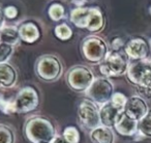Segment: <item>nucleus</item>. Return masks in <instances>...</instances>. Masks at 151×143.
<instances>
[{
    "label": "nucleus",
    "instance_id": "obj_12",
    "mask_svg": "<svg viewBox=\"0 0 151 143\" xmlns=\"http://www.w3.org/2000/svg\"><path fill=\"white\" fill-rule=\"evenodd\" d=\"M138 124L139 121L130 118L125 112L122 111L118 116L114 128L116 132L122 136H134L139 131Z\"/></svg>",
    "mask_w": 151,
    "mask_h": 143
},
{
    "label": "nucleus",
    "instance_id": "obj_30",
    "mask_svg": "<svg viewBox=\"0 0 151 143\" xmlns=\"http://www.w3.org/2000/svg\"><path fill=\"white\" fill-rule=\"evenodd\" d=\"M50 143H68V142H67V141L65 140L62 136H57V135H56V136H55V138L53 139Z\"/></svg>",
    "mask_w": 151,
    "mask_h": 143
},
{
    "label": "nucleus",
    "instance_id": "obj_14",
    "mask_svg": "<svg viewBox=\"0 0 151 143\" xmlns=\"http://www.w3.org/2000/svg\"><path fill=\"white\" fill-rule=\"evenodd\" d=\"M91 12H92V7H76L71 9L69 14V21L76 27L81 28V29H87L91 17Z\"/></svg>",
    "mask_w": 151,
    "mask_h": 143
},
{
    "label": "nucleus",
    "instance_id": "obj_32",
    "mask_svg": "<svg viewBox=\"0 0 151 143\" xmlns=\"http://www.w3.org/2000/svg\"><path fill=\"white\" fill-rule=\"evenodd\" d=\"M71 3L76 5V7H83L86 3V0H71Z\"/></svg>",
    "mask_w": 151,
    "mask_h": 143
},
{
    "label": "nucleus",
    "instance_id": "obj_23",
    "mask_svg": "<svg viewBox=\"0 0 151 143\" xmlns=\"http://www.w3.org/2000/svg\"><path fill=\"white\" fill-rule=\"evenodd\" d=\"M62 137L67 141L68 143H79L80 142V132L76 126H68L63 130Z\"/></svg>",
    "mask_w": 151,
    "mask_h": 143
},
{
    "label": "nucleus",
    "instance_id": "obj_24",
    "mask_svg": "<svg viewBox=\"0 0 151 143\" xmlns=\"http://www.w3.org/2000/svg\"><path fill=\"white\" fill-rule=\"evenodd\" d=\"M139 132L147 137H151V109L148 113L139 121Z\"/></svg>",
    "mask_w": 151,
    "mask_h": 143
},
{
    "label": "nucleus",
    "instance_id": "obj_6",
    "mask_svg": "<svg viewBox=\"0 0 151 143\" xmlns=\"http://www.w3.org/2000/svg\"><path fill=\"white\" fill-rule=\"evenodd\" d=\"M65 80L71 90L76 92H86L95 80V76L90 67L79 64L67 71Z\"/></svg>",
    "mask_w": 151,
    "mask_h": 143
},
{
    "label": "nucleus",
    "instance_id": "obj_19",
    "mask_svg": "<svg viewBox=\"0 0 151 143\" xmlns=\"http://www.w3.org/2000/svg\"><path fill=\"white\" fill-rule=\"evenodd\" d=\"M0 40L1 43L15 47L19 45L21 38L19 34V28L17 26H4L0 29Z\"/></svg>",
    "mask_w": 151,
    "mask_h": 143
},
{
    "label": "nucleus",
    "instance_id": "obj_29",
    "mask_svg": "<svg viewBox=\"0 0 151 143\" xmlns=\"http://www.w3.org/2000/svg\"><path fill=\"white\" fill-rule=\"evenodd\" d=\"M3 14H4L5 19L13 20L17 17L18 9H17V7L14 6V5H9V6H6V7L3 9Z\"/></svg>",
    "mask_w": 151,
    "mask_h": 143
},
{
    "label": "nucleus",
    "instance_id": "obj_2",
    "mask_svg": "<svg viewBox=\"0 0 151 143\" xmlns=\"http://www.w3.org/2000/svg\"><path fill=\"white\" fill-rule=\"evenodd\" d=\"M127 80L146 97L151 95V58H144L129 63Z\"/></svg>",
    "mask_w": 151,
    "mask_h": 143
},
{
    "label": "nucleus",
    "instance_id": "obj_17",
    "mask_svg": "<svg viewBox=\"0 0 151 143\" xmlns=\"http://www.w3.org/2000/svg\"><path fill=\"white\" fill-rule=\"evenodd\" d=\"M90 141L92 143H114V132L112 128L99 126L89 133Z\"/></svg>",
    "mask_w": 151,
    "mask_h": 143
},
{
    "label": "nucleus",
    "instance_id": "obj_33",
    "mask_svg": "<svg viewBox=\"0 0 151 143\" xmlns=\"http://www.w3.org/2000/svg\"><path fill=\"white\" fill-rule=\"evenodd\" d=\"M149 45H150V49H151V40H149Z\"/></svg>",
    "mask_w": 151,
    "mask_h": 143
},
{
    "label": "nucleus",
    "instance_id": "obj_11",
    "mask_svg": "<svg viewBox=\"0 0 151 143\" xmlns=\"http://www.w3.org/2000/svg\"><path fill=\"white\" fill-rule=\"evenodd\" d=\"M123 111L130 118L137 120V121H140L148 113L149 109L147 103L143 98L139 97V95H132L127 100V103H126Z\"/></svg>",
    "mask_w": 151,
    "mask_h": 143
},
{
    "label": "nucleus",
    "instance_id": "obj_31",
    "mask_svg": "<svg viewBox=\"0 0 151 143\" xmlns=\"http://www.w3.org/2000/svg\"><path fill=\"white\" fill-rule=\"evenodd\" d=\"M5 26V17L3 14V9H1L0 7V29H2Z\"/></svg>",
    "mask_w": 151,
    "mask_h": 143
},
{
    "label": "nucleus",
    "instance_id": "obj_8",
    "mask_svg": "<svg viewBox=\"0 0 151 143\" xmlns=\"http://www.w3.org/2000/svg\"><path fill=\"white\" fill-rule=\"evenodd\" d=\"M78 118L86 130L92 131L101 126L99 108L90 99H83L78 106Z\"/></svg>",
    "mask_w": 151,
    "mask_h": 143
},
{
    "label": "nucleus",
    "instance_id": "obj_16",
    "mask_svg": "<svg viewBox=\"0 0 151 143\" xmlns=\"http://www.w3.org/2000/svg\"><path fill=\"white\" fill-rule=\"evenodd\" d=\"M19 34L21 40H24L27 44H32L38 40L40 38V30L36 24L33 22H25L19 26Z\"/></svg>",
    "mask_w": 151,
    "mask_h": 143
},
{
    "label": "nucleus",
    "instance_id": "obj_27",
    "mask_svg": "<svg viewBox=\"0 0 151 143\" xmlns=\"http://www.w3.org/2000/svg\"><path fill=\"white\" fill-rule=\"evenodd\" d=\"M127 98L121 92H114L113 97L111 99V103L113 104L115 107H117L118 109L124 110V107H125L126 103H127Z\"/></svg>",
    "mask_w": 151,
    "mask_h": 143
},
{
    "label": "nucleus",
    "instance_id": "obj_9",
    "mask_svg": "<svg viewBox=\"0 0 151 143\" xmlns=\"http://www.w3.org/2000/svg\"><path fill=\"white\" fill-rule=\"evenodd\" d=\"M15 104L17 113H29L35 110L40 104L36 89L31 86H25L20 89L15 98Z\"/></svg>",
    "mask_w": 151,
    "mask_h": 143
},
{
    "label": "nucleus",
    "instance_id": "obj_7",
    "mask_svg": "<svg viewBox=\"0 0 151 143\" xmlns=\"http://www.w3.org/2000/svg\"><path fill=\"white\" fill-rule=\"evenodd\" d=\"M88 99L94 102L96 105H104L111 101L114 95V85L109 78L99 77L95 78L93 83L86 91Z\"/></svg>",
    "mask_w": 151,
    "mask_h": 143
},
{
    "label": "nucleus",
    "instance_id": "obj_4",
    "mask_svg": "<svg viewBox=\"0 0 151 143\" xmlns=\"http://www.w3.org/2000/svg\"><path fill=\"white\" fill-rule=\"evenodd\" d=\"M129 59L125 53L121 51L110 50L106 58L99 63V72L106 78L111 77H121L126 75L128 66H129Z\"/></svg>",
    "mask_w": 151,
    "mask_h": 143
},
{
    "label": "nucleus",
    "instance_id": "obj_10",
    "mask_svg": "<svg viewBox=\"0 0 151 143\" xmlns=\"http://www.w3.org/2000/svg\"><path fill=\"white\" fill-rule=\"evenodd\" d=\"M148 45L143 38H136L128 40L124 46V53L128 59L132 61L147 58L148 55Z\"/></svg>",
    "mask_w": 151,
    "mask_h": 143
},
{
    "label": "nucleus",
    "instance_id": "obj_25",
    "mask_svg": "<svg viewBox=\"0 0 151 143\" xmlns=\"http://www.w3.org/2000/svg\"><path fill=\"white\" fill-rule=\"evenodd\" d=\"M0 110H1L4 114L17 113L15 99L7 100V99H5L2 95H0Z\"/></svg>",
    "mask_w": 151,
    "mask_h": 143
},
{
    "label": "nucleus",
    "instance_id": "obj_5",
    "mask_svg": "<svg viewBox=\"0 0 151 143\" xmlns=\"http://www.w3.org/2000/svg\"><path fill=\"white\" fill-rule=\"evenodd\" d=\"M81 51L86 61L91 64H99L106 58L110 48L101 36L89 35L83 40Z\"/></svg>",
    "mask_w": 151,
    "mask_h": 143
},
{
    "label": "nucleus",
    "instance_id": "obj_35",
    "mask_svg": "<svg viewBox=\"0 0 151 143\" xmlns=\"http://www.w3.org/2000/svg\"><path fill=\"white\" fill-rule=\"evenodd\" d=\"M0 87H1V84H0Z\"/></svg>",
    "mask_w": 151,
    "mask_h": 143
},
{
    "label": "nucleus",
    "instance_id": "obj_15",
    "mask_svg": "<svg viewBox=\"0 0 151 143\" xmlns=\"http://www.w3.org/2000/svg\"><path fill=\"white\" fill-rule=\"evenodd\" d=\"M18 80V73L16 69L9 62L0 63V84L1 87L12 88Z\"/></svg>",
    "mask_w": 151,
    "mask_h": 143
},
{
    "label": "nucleus",
    "instance_id": "obj_22",
    "mask_svg": "<svg viewBox=\"0 0 151 143\" xmlns=\"http://www.w3.org/2000/svg\"><path fill=\"white\" fill-rule=\"evenodd\" d=\"M16 136L9 126L0 124V143H15Z\"/></svg>",
    "mask_w": 151,
    "mask_h": 143
},
{
    "label": "nucleus",
    "instance_id": "obj_3",
    "mask_svg": "<svg viewBox=\"0 0 151 143\" xmlns=\"http://www.w3.org/2000/svg\"><path fill=\"white\" fill-rule=\"evenodd\" d=\"M35 74L45 82H55L63 74V64L57 56L45 54L37 58L35 62Z\"/></svg>",
    "mask_w": 151,
    "mask_h": 143
},
{
    "label": "nucleus",
    "instance_id": "obj_13",
    "mask_svg": "<svg viewBox=\"0 0 151 143\" xmlns=\"http://www.w3.org/2000/svg\"><path fill=\"white\" fill-rule=\"evenodd\" d=\"M122 110L118 109L117 107L111 103V101L104 104L99 107V118H101V126H105L108 128H113L117 120L119 114Z\"/></svg>",
    "mask_w": 151,
    "mask_h": 143
},
{
    "label": "nucleus",
    "instance_id": "obj_18",
    "mask_svg": "<svg viewBox=\"0 0 151 143\" xmlns=\"http://www.w3.org/2000/svg\"><path fill=\"white\" fill-rule=\"evenodd\" d=\"M105 25L106 19L103 12L99 7H92L91 17L89 20L88 26H87V30L91 33H99L105 28Z\"/></svg>",
    "mask_w": 151,
    "mask_h": 143
},
{
    "label": "nucleus",
    "instance_id": "obj_26",
    "mask_svg": "<svg viewBox=\"0 0 151 143\" xmlns=\"http://www.w3.org/2000/svg\"><path fill=\"white\" fill-rule=\"evenodd\" d=\"M14 50H15V47L4 43H0V63L7 62V60L14 54Z\"/></svg>",
    "mask_w": 151,
    "mask_h": 143
},
{
    "label": "nucleus",
    "instance_id": "obj_34",
    "mask_svg": "<svg viewBox=\"0 0 151 143\" xmlns=\"http://www.w3.org/2000/svg\"><path fill=\"white\" fill-rule=\"evenodd\" d=\"M149 13H150V15H151V6H150V9H149Z\"/></svg>",
    "mask_w": 151,
    "mask_h": 143
},
{
    "label": "nucleus",
    "instance_id": "obj_1",
    "mask_svg": "<svg viewBox=\"0 0 151 143\" xmlns=\"http://www.w3.org/2000/svg\"><path fill=\"white\" fill-rule=\"evenodd\" d=\"M24 134L31 143H50L56 136V130L48 118L34 115L24 124Z\"/></svg>",
    "mask_w": 151,
    "mask_h": 143
},
{
    "label": "nucleus",
    "instance_id": "obj_20",
    "mask_svg": "<svg viewBox=\"0 0 151 143\" xmlns=\"http://www.w3.org/2000/svg\"><path fill=\"white\" fill-rule=\"evenodd\" d=\"M65 14H66L65 13V9L61 3L55 2V3H52V4L49 6L48 15L52 21H55V22L61 21V20L65 18Z\"/></svg>",
    "mask_w": 151,
    "mask_h": 143
},
{
    "label": "nucleus",
    "instance_id": "obj_21",
    "mask_svg": "<svg viewBox=\"0 0 151 143\" xmlns=\"http://www.w3.org/2000/svg\"><path fill=\"white\" fill-rule=\"evenodd\" d=\"M54 33L57 38L60 40H68L73 38V30L70 26L66 23H61L57 25L54 29Z\"/></svg>",
    "mask_w": 151,
    "mask_h": 143
},
{
    "label": "nucleus",
    "instance_id": "obj_28",
    "mask_svg": "<svg viewBox=\"0 0 151 143\" xmlns=\"http://www.w3.org/2000/svg\"><path fill=\"white\" fill-rule=\"evenodd\" d=\"M124 40L119 36H115L110 40V48L112 51H120L122 48H124Z\"/></svg>",
    "mask_w": 151,
    "mask_h": 143
},
{
    "label": "nucleus",
    "instance_id": "obj_36",
    "mask_svg": "<svg viewBox=\"0 0 151 143\" xmlns=\"http://www.w3.org/2000/svg\"><path fill=\"white\" fill-rule=\"evenodd\" d=\"M0 43H1V40H0Z\"/></svg>",
    "mask_w": 151,
    "mask_h": 143
}]
</instances>
